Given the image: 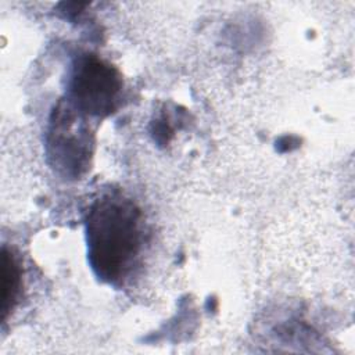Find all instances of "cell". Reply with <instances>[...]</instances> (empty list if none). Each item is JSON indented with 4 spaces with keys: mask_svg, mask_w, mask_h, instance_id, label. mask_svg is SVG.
<instances>
[{
    "mask_svg": "<svg viewBox=\"0 0 355 355\" xmlns=\"http://www.w3.org/2000/svg\"><path fill=\"white\" fill-rule=\"evenodd\" d=\"M86 240L94 273L108 283L121 282L141 247L140 209L123 196H103L87 211Z\"/></svg>",
    "mask_w": 355,
    "mask_h": 355,
    "instance_id": "cell-1",
    "label": "cell"
},
{
    "mask_svg": "<svg viewBox=\"0 0 355 355\" xmlns=\"http://www.w3.org/2000/svg\"><path fill=\"white\" fill-rule=\"evenodd\" d=\"M1 318L14 309L21 290V269L15 257L3 248V266H1Z\"/></svg>",
    "mask_w": 355,
    "mask_h": 355,
    "instance_id": "cell-4",
    "label": "cell"
},
{
    "mask_svg": "<svg viewBox=\"0 0 355 355\" xmlns=\"http://www.w3.org/2000/svg\"><path fill=\"white\" fill-rule=\"evenodd\" d=\"M122 90L119 72L96 55H83L73 65L69 92L73 107L89 115H107L118 104Z\"/></svg>",
    "mask_w": 355,
    "mask_h": 355,
    "instance_id": "cell-2",
    "label": "cell"
},
{
    "mask_svg": "<svg viewBox=\"0 0 355 355\" xmlns=\"http://www.w3.org/2000/svg\"><path fill=\"white\" fill-rule=\"evenodd\" d=\"M47 144L54 165L67 175L76 176L86 166L90 154L87 130L68 104L55 108Z\"/></svg>",
    "mask_w": 355,
    "mask_h": 355,
    "instance_id": "cell-3",
    "label": "cell"
}]
</instances>
